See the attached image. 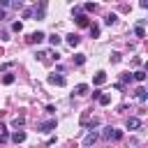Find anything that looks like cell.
Listing matches in <instances>:
<instances>
[{"label":"cell","instance_id":"obj_11","mask_svg":"<svg viewBox=\"0 0 148 148\" xmlns=\"http://www.w3.org/2000/svg\"><path fill=\"white\" fill-rule=\"evenodd\" d=\"M132 79H136L139 83H143V81H146V72H143V69H136V72L132 74Z\"/></svg>","mask_w":148,"mask_h":148},{"label":"cell","instance_id":"obj_23","mask_svg":"<svg viewBox=\"0 0 148 148\" xmlns=\"http://www.w3.org/2000/svg\"><path fill=\"white\" fill-rule=\"evenodd\" d=\"M90 35L97 37V35H99V25H90Z\"/></svg>","mask_w":148,"mask_h":148},{"label":"cell","instance_id":"obj_7","mask_svg":"<svg viewBox=\"0 0 148 148\" xmlns=\"http://www.w3.org/2000/svg\"><path fill=\"white\" fill-rule=\"evenodd\" d=\"M95 141H97V132H88L86 139H83V146H92Z\"/></svg>","mask_w":148,"mask_h":148},{"label":"cell","instance_id":"obj_16","mask_svg":"<svg viewBox=\"0 0 148 148\" xmlns=\"http://www.w3.org/2000/svg\"><path fill=\"white\" fill-rule=\"evenodd\" d=\"M23 123H25V118H23V116H16V118L12 120V125H14V127H21Z\"/></svg>","mask_w":148,"mask_h":148},{"label":"cell","instance_id":"obj_19","mask_svg":"<svg viewBox=\"0 0 148 148\" xmlns=\"http://www.w3.org/2000/svg\"><path fill=\"white\" fill-rule=\"evenodd\" d=\"M134 35H136V37H146V30H143L141 25H136V28H134Z\"/></svg>","mask_w":148,"mask_h":148},{"label":"cell","instance_id":"obj_2","mask_svg":"<svg viewBox=\"0 0 148 148\" xmlns=\"http://www.w3.org/2000/svg\"><path fill=\"white\" fill-rule=\"evenodd\" d=\"M56 118H51V120H44V123H39V132H44V134H49V132H53L56 130Z\"/></svg>","mask_w":148,"mask_h":148},{"label":"cell","instance_id":"obj_24","mask_svg":"<svg viewBox=\"0 0 148 148\" xmlns=\"http://www.w3.org/2000/svg\"><path fill=\"white\" fill-rule=\"evenodd\" d=\"M111 62H120V53H118V51L111 53Z\"/></svg>","mask_w":148,"mask_h":148},{"label":"cell","instance_id":"obj_8","mask_svg":"<svg viewBox=\"0 0 148 148\" xmlns=\"http://www.w3.org/2000/svg\"><path fill=\"white\" fill-rule=\"evenodd\" d=\"M76 23H79V25H81V28H86V25H90V21H88V16H86V14H83V12H81V14H79V16H76Z\"/></svg>","mask_w":148,"mask_h":148},{"label":"cell","instance_id":"obj_26","mask_svg":"<svg viewBox=\"0 0 148 148\" xmlns=\"http://www.w3.org/2000/svg\"><path fill=\"white\" fill-rule=\"evenodd\" d=\"M0 143H2V136H0Z\"/></svg>","mask_w":148,"mask_h":148},{"label":"cell","instance_id":"obj_14","mask_svg":"<svg viewBox=\"0 0 148 148\" xmlns=\"http://www.w3.org/2000/svg\"><path fill=\"white\" fill-rule=\"evenodd\" d=\"M97 102H99V104H104V106H106V104H109V102H111V95H106V92H104V95H99V97H97Z\"/></svg>","mask_w":148,"mask_h":148},{"label":"cell","instance_id":"obj_21","mask_svg":"<svg viewBox=\"0 0 148 148\" xmlns=\"http://www.w3.org/2000/svg\"><path fill=\"white\" fill-rule=\"evenodd\" d=\"M2 81H5L7 86H9V83H14V74H5V76H2Z\"/></svg>","mask_w":148,"mask_h":148},{"label":"cell","instance_id":"obj_20","mask_svg":"<svg viewBox=\"0 0 148 148\" xmlns=\"http://www.w3.org/2000/svg\"><path fill=\"white\" fill-rule=\"evenodd\" d=\"M49 42H51V46H58V44H60V37H58V35H51Z\"/></svg>","mask_w":148,"mask_h":148},{"label":"cell","instance_id":"obj_6","mask_svg":"<svg viewBox=\"0 0 148 148\" xmlns=\"http://www.w3.org/2000/svg\"><path fill=\"white\" fill-rule=\"evenodd\" d=\"M12 141H14V143H21V141H25V132H23V130H16V132L12 134Z\"/></svg>","mask_w":148,"mask_h":148},{"label":"cell","instance_id":"obj_22","mask_svg":"<svg viewBox=\"0 0 148 148\" xmlns=\"http://www.w3.org/2000/svg\"><path fill=\"white\" fill-rule=\"evenodd\" d=\"M83 9H86V12H95V9H97V5H92V2H88V5H83Z\"/></svg>","mask_w":148,"mask_h":148},{"label":"cell","instance_id":"obj_18","mask_svg":"<svg viewBox=\"0 0 148 148\" xmlns=\"http://www.w3.org/2000/svg\"><path fill=\"white\" fill-rule=\"evenodd\" d=\"M12 30H14V32H21V30H23V23H21V21H14V23H12Z\"/></svg>","mask_w":148,"mask_h":148},{"label":"cell","instance_id":"obj_1","mask_svg":"<svg viewBox=\"0 0 148 148\" xmlns=\"http://www.w3.org/2000/svg\"><path fill=\"white\" fill-rule=\"evenodd\" d=\"M102 136H104V139H113V141H120V139H123V132H120V130H113V127H106Z\"/></svg>","mask_w":148,"mask_h":148},{"label":"cell","instance_id":"obj_4","mask_svg":"<svg viewBox=\"0 0 148 148\" xmlns=\"http://www.w3.org/2000/svg\"><path fill=\"white\" fill-rule=\"evenodd\" d=\"M49 83H51V86H65L67 81H65V76H60V74H51V76H49Z\"/></svg>","mask_w":148,"mask_h":148},{"label":"cell","instance_id":"obj_3","mask_svg":"<svg viewBox=\"0 0 148 148\" xmlns=\"http://www.w3.org/2000/svg\"><path fill=\"white\" fill-rule=\"evenodd\" d=\"M44 37H46V35H44L42 30H37V32H30V35H28V42H30V44H39V42H44Z\"/></svg>","mask_w":148,"mask_h":148},{"label":"cell","instance_id":"obj_12","mask_svg":"<svg viewBox=\"0 0 148 148\" xmlns=\"http://www.w3.org/2000/svg\"><path fill=\"white\" fill-rule=\"evenodd\" d=\"M136 97H139V102H146V99H148V92H146V88H136Z\"/></svg>","mask_w":148,"mask_h":148},{"label":"cell","instance_id":"obj_13","mask_svg":"<svg viewBox=\"0 0 148 148\" xmlns=\"http://www.w3.org/2000/svg\"><path fill=\"white\" fill-rule=\"evenodd\" d=\"M74 92H76V95H86V92H88V86H86V83H79V86L74 88Z\"/></svg>","mask_w":148,"mask_h":148},{"label":"cell","instance_id":"obj_15","mask_svg":"<svg viewBox=\"0 0 148 148\" xmlns=\"http://www.w3.org/2000/svg\"><path fill=\"white\" fill-rule=\"evenodd\" d=\"M83 62H86V56L83 53H76L74 56V65H83Z\"/></svg>","mask_w":148,"mask_h":148},{"label":"cell","instance_id":"obj_10","mask_svg":"<svg viewBox=\"0 0 148 148\" xmlns=\"http://www.w3.org/2000/svg\"><path fill=\"white\" fill-rule=\"evenodd\" d=\"M79 42H81V37H79V35H74V32H72V35H67V44H69V46H76Z\"/></svg>","mask_w":148,"mask_h":148},{"label":"cell","instance_id":"obj_17","mask_svg":"<svg viewBox=\"0 0 148 148\" xmlns=\"http://www.w3.org/2000/svg\"><path fill=\"white\" fill-rule=\"evenodd\" d=\"M116 18H118L116 14H109V16L104 18V23H106V25H113V23H116Z\"/></svg>","mask_w":148,"mask_h":148},{"label":"cell","instance_id":"obj_25","mask_svg":"<svg viewBox=\"0 0 148 148\" xmlns=\"http://www.w3.org/2000/svg\"><path fill=\"white\" fill-rule=\"evenodd\" d=\"M2 18H5V9H0V21H2Z\"/></svg>","mask_w":148,"mask_h":148},{"label":"cell","instance_id":"obj_9","mask_svg":"<svg viewBox=\"0 0 148 148\" xmlns=\"http://www.w3.org/2000/svg\"><path fill=\"white\" fill-rule=\"evenodd\" d=\"M104 81H106V74H104V72H97V74H95V79H92V83H95V86H102Z\"/></svg>","mask_w":148,"mask_h":148},{"label":"cell","instance_id":"obj_5","mask_svg":"<svg viewBox=\"0 0 148 148\" xmlns=\"http://www.w3.org/2000/svg\"><path fill=\"white\" fill-rule=\"evenodd\" d=\"M139 127H141V120L139 118H134V116L127 118V130H139Z\"/></svg>","mask_w":148,"mask_h":148}]
</instances>
